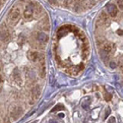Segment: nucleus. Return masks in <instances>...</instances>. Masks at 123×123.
Segmentation results:
<instances>
[{"mask_svg": "<svg viewBox=\"0 0 123 123\" xmlns=\"http://www.w3.org/2000/svg\"><path fill=\"white\" fill-rule=\"evenodd\" d=\"M5 1H6V0H1V5H4Z\"/></svg>", "mask_w": 123, "mask_h": 123, "instance_id": "28", "label": "nucleus"}, {"mask_svg": "<svg viewBox=\"0 0 123 123\" xmlns=\"http://www.w3.org/2000/svg\"><path fill=\"white\" fill-rule=\"evenodd\" d=\"M9 39H10V33L8 29L6 28L5 24H2L1 25V42L7 43Z\"/></svg>", "mask_w": 123, "mask_h": 123, "instance_id": "4", "label": "nucleus"}, {"mask_svg": "<svg viewBox=\"0 0 123 123\" xmlns=\"http://www.w3.org/2000/svg\"><path fill=\"white\" fill-rule=\"evenodd\" d=\"M48 1L51 3V4H55L56 3V1H57V0H48Z\"/></svg>", "mask_w": 123, "mask_h": 123, "instance_id": "26", "label": "nucleus"}, {"mask_svg": "<svg viewBox=\"0 0 123 123\" xmlns=\"http://www.w3.org/2000/svg\"><path fill=\"white\" fill-rule=\"evenodd\" d=\"M51 122H52V123H57L56 121H51Z\"/></svg>", "mask_w": 123, "mask_h": 123, "instance_id": "29", "label": "nucleus"}, {"mask_svg": "<svg viewBox=\"0 0 123 123\" xmlns=\"http://www.w3.org/2000/svg\"><path fill=\"white\" fill-rule=\"evenodd\" d=\"M39 26H40V28H42L43 30H44V31H48L49 28H50L48 19H47V18H44L43 20H42V22L39 23Z\"/></svg>", "mask_w": 123, "mask_h": 123, "instance_id": "13", "label": "nucleus"}, {"mask_svg": "<svg viewBox=\"0 0 123 123\" xmlns=\"http://www.w3.org/2000/svg\"><path fill=\"white\" fill-rule=\"evenodd\" d=\"M81 71H82V69H81L80 65H78V66H74V67H71V68H69V73H70L71 75H73V76H75V75L79 74V72H81Z\"/></svg>", "mask_w": 123, "mask_h": 123, "instance_id": "14", "label": "nucleus"}, {"mask_svg": "<svg viewBox=\"0 0 123 123\" xmlns=\"http://www.w3.org/2000/svg\"><path fill=\"white\" fill-rule=\"evenodd\" d=\"M100 57H101L102 60L105 61V62H107V61L109 60V53L105 52V51L100 50Z\"/></svg>", "mask_w": 123, "mask_h": 123, "instance_id": "16", "label": "nucleus"}, {"mask_svg": "<svg viewBox=\"0 0 123 123\" xmlns=\"http://www.w3.org/2000/svg\"><path fill=\"white\" fill-rule=\"evenodd\" d=\"M107 123H115V117H113V116H111V117H110V118L108 119Z\"/></svg>", "mask_w": 123, "mask_h": 123, "instance_id": "22", "label": "nucleus"}, {"mask_svg": "<svg viewBox=\"0 0 123 123\" xmlns=\"http://www.w3.org/2000/svg\"><path fill=\"white\" fill-rule=\"evenodd\" d=\"M40 92H42V90H40V87L38 85H36V86H34L32 88V90H31V96H32V99L34 101H35V99L39 98Z\"/></svg>", "mask_w": 123, "mask_h": 123, "instance_id": "5", "label": "nucleus"}, {"mask_svg": "<svg viewBox=\"0 0 123 123\" xmlns=\"http://www.w3.org/2000/svg\"><path fill=\"white\" fill-rule=\"evenodd\" d=\"M24 17L27 21H31L35 17V10H34V3H30L26 6L24 10Z\"/></svg>", "mask_w": 123, "mask_h": 123, "instance_id": "1", "label": "nucleus"}, {"mask_svg": "<svg viewBox=\"0 0 123 123\" xmlns=\"http://www.w3.org/2000/svg\"><path fill=\"white\" fill-rule=\"evenodd\" d=\"M114 49V44L111 43H105L104 44H101V49L102 51H105L107 53H110L112 50Z\"/></svg>", "mask_w": 123, "mask_h": 123, "instance_id": "10", "label": "nucleus"}, {"mask_svg": "<svg viewBox=\"0 0 123 123\" xmlns=\"http://www.w3.org/2000/svg\"><path fill=\"white\" fill-rule=\"evenodd\" d=\"M116 3L118 5V8L120 10H122L123 9V0H116Z\"/></svg>", "mask_w": 123, "mask_h": 123, "instance_id": "19", "label": "nucleus"}, {"mask_svg": "<svg viewBox=\"0 0 123 123\" xmlns=\"http://www.w3.org/2000/svg\"><path fill=\"white\" fill-rule=\"evenodd\" d=\"M63 108V106L62 105H56L54 108H52V110H51V111H52V112H54V111H56V110H59V109H62Z\"/></svg>", "mask_w": 123, "mask_h": 123, "instance_id": "20", "label": "nucleus"}, {"mask_svg": "<svg viewBox=\"0 0 123 123\" xmlns=\"http://www.w3.org/2000/svg\"><path fill=\"white\" fill-rule=\"evenodd\" d=\"M38 74L42 78H44L45 77V66L44 65H39V68H38Z\"/></svg>", "mask_w": 123, "mask_h": 123, "instance_id": "17", "label": "nucleus"}, {"mask_svg": "<svg viewBox=\"0 0 123 123\" xmlns=\"http://www.w3.org/2000/svg\"><path fill=\"white\" fill-rule=\"evenodd\" d=\"M106 9H107V13L111 16V17H115L116 15H117V7H116V5H114V4H108L107 5V7H106Z\"/></svg>", "mask_w": 123, "mask_h": 123, "instance_id": "9", "label": "nucleus"}, {"mask_svg": "<svg viewBox=\"0 0 123 123\" xmlns=\"http://www.w3.org/2000/svg\"><path fill=\"white\" fill-rule=\"evenodd\" d=\"M109 20H108V16H107V14H105V12H101V14L98 16V21H97V24H98V26H99V25H105L106 22H108Z\"/></svg>", "mask_w": 123, "mask_h": 123, "instance_id": "8", "label": "nucleus"}, {"mask_svg": "<svg viewBox=\"0 0 123 123\" xmlns=\"http://www.w3.org/2000/svg\"><path fill=\"white\" fill-rule=\"evenodd\" d=\"M12 79L17 85H22L23 79H22V75H21V72H20L19 69H17V68L14 69L13 73H12Z\"/></svg>", "mask_w": 123, "mask_h": 123, "instance_id": "3", "label": "nucleus"}, {"mask_svg": "<svg viewBox=\"0 0 123 123\" xmlns=\"http://www.w3.org/2000/svg\"><path fill=\"white\" fill-rule=\"evenodd\" d=\"M111 98H112V96H111V95H109V94H107V95L105 96L106 100H110V99H111Z\"/></svg>", "mask_w": 123, "mask_h": 123, "instance_id": "24", "label": "nucleus"}, {"mask_svg": "<svg viewBox=\"0 0 123 123\" xmlns=\"http://www.w3.org/2000/svg\"><path fill=\"white\" fill-rule=\"evenodd\" d=\"M34 10H35V17L36 18H39L43 14V8L39 4L35 3L34 4Z\"/></svg>", "mask_w": 123, "mask_h": 123, "instance_id": "12", "label": "nucleus"}, {"mask_svg": "<svg viewBox=\"0 0 123 123\" xmlns=\"http://www.w3.org/2000/svg\"><path fill=\"white\" fill-rule=\"evenodd\" d=\"M8 18H9V20L13 24H16L18 22V20L20 19V11H19V9L17 7H13L11 10H10V12L8 14Z\"/></svg>", "mask_w": 123, "mask_h": 123, "instance_id": "2", "label": "nucleus"}, {"mask_svg": "<svg viewBox=\"0 0 123 123\" xmlns=\"http://www.w3.org/2000/svg\"><path fill=\"white\" fill-rule=\"evenodd\" d=\"M10 121H11V120H10V117L6 116V117L3 118V120H2L1 122H2V123H10Z\"/></svg>", "mask_w": 123, "mask_h": 123, "instance_id": "21", "label": "nucleus"}, {"mask_svg": "<svg viewBox=\"0 0 123 123\" xmlns=\"http://www.w3.org/2000/svg\"><path fill=\"white\" fill-rule=\"evenodd\" d=\"M67 31H68L67 26L61 27V28L58 30V32H57V36H58L59 37H64V36L66 35V33H67Z\"/></svg>", "mask_w": 123, "mask_h": 123, "instance_id": "15", "label": "nucleus"}, {"mask_svg": "<svg viewBox=\"0 0 123 123\" xmlns=\"http://www.w3.org/2000/svg\"><path fill=\"white\" fill-rule=\"evenodd\" d=\"M27 74H28V78H29V79H31L32 81L35 80V74H34V71H33V70H29Z\"/></svg>", "mask_w": 123, "mask_h": 123, "instance_id": "18", "label": "nucleus"}, {"mask_svg": "<svg viewBox=\"0 0 123 123\" xmlns=\"http://www.w3.org/2000/svg\"><path fill=\"white\" fill-rule=\"evenodd\" d=\"M117 34H118L119 36H122V35H123V30H118V31H117Z\"/></svg>", "mask_w": 123, "mask_h": 123, "instance_id": "25", "label": "nucleus"}, {"mask_svg": "<svg viewBox=\"0 0 123 123\" xmlns=\"http://www.w3.org/2000/svg\"><path fill=\"white\" fill-rule=\"evenodd\" d=\"M109 66H110L111 68H115V67H116V64H115L114 61H112V62H110V63H109Z\"/></svg>", "mask_w": 123, "mask_h": 123, "instance_id": "23", "label": "nucleus"}, {"mask_svg": "<svg viewBox=\"0 0 123 123\" xmlns=\"http://www.w3.org/2000/svg\"><path fill=\"white\" fill-rule=\"evenodd\" d=\"M36 39L38 42L39 44H45V43H47L48 37H47V36H46L44 33L39 32V33H37V34L36 35Z\"/></svg>", "mask_w": 123, "mask_h": 123, "instance_id": "6", "label": "nucleus"}, {"mask_svg": "<svg viewBox=\"0 0 123 123\" xmlns=\"http://www.w3.org/2000/svg\"><path fill=\"white\" fill-rule=\"evenodd\" d=\"M22 108L20 106H14L11 108V110H10V114H11V116L14 118V119H17L18 117H20V115L22 114Z\"/></svg>", "mask_w": 123, "mask_h": 123, "instance_id": "7", "label": "nucleus"}, {"mask_svg": "<svg viewBox=\"0 0 123 123\" xmlns=\"http://www.w3.org/2000/svg\"><path fill=\"white\" fill-rule=\"evenodd\" d=\"M32 123H37V122H32Z\"/></svg>", "mask_w": 123, "mask_h": 123, "instance_id": "30", "label": "nucleus"}, {"mask_svg": "<svg viewBox=\"0 0 123 123\" xmlns=\"http://www.w3.org/2000/svg\"><path fill=\"white\" fill-rule=\"evenodd\" d=\"M27 56H28L29 60L36 62V61L38 60V56H39V54L37 52V51H35V50H30V51H28Z\"/></svg>", "mask_w": 123, "mask_h": 123, "instance_id": "11", "label": "nucleus"}, {"mask_svg": "<svg viewBox=\"0 0 123 123\" xmlns=\"http://www.w3.org/2000/svg\"><path fill=\"white\" fill-rule=\"evenodd\" d=\"M108 114H109V110H107V112H106V114L105 115V117H104V118H105V119H106V118H107V116H108Z\"/></svg>", "mask_w": 123, "mask_h": 123, "instance_id": "27", "label": "nucleus"}]
</instances>
